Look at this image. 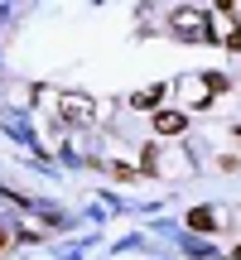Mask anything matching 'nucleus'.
Masks as SVG:
<instances>
[{
  "label": "nucleus",
  "mask_w": 241,
  "mask_h": 260,
  "mask_svg": "<svg viewBox=\"0 0 241 260\" xmlns=\"http://www.w3.org/2000/svg\"><path fill=\"white\" fill-rule=\"evenodd\" d=\"M169 29H174V34L184 39V44H203V39H213V24H207V10H198V5H184V10H174Z\"/></svg>",
  "instance_id": "obj_1"
},
{
  "label": "nucleus",
  "mask_w": 241,
  "mask_h": 260,
  "mask_svg": "<svg viewBox=\"0 0 241 260\" xmlns=\"http://www.w3.org/2000/svg\"><path fill=\"white\" fill-rule=\"evenodd\" d=\"M58 121L63 125H92L97 121V102L87 92H63L58 96Z\"/></svg>",
  "instance_id": "obj_2"
},
{
  "label": "nucleus",
  "mask_w": 241,
  "mask_h": 260,
  "mask_svg": "<svg viewBox=\"0 0 241 260\" xmlns=\"http://www.w3.org/2000/svg\"><path fill=\"white\" fill-rule=\"evenodd\" d=\"M149 125H155V135L174 140V135H184V130H188V116L184 111H155V121H149Z\"/></svg>",
  "instance_id": "obj_3"
},
{
  "label": "nucleus",
  "mask_w": 241,
  "mask_h": 260,
  "mask_svg": "<svg viewBox=\"0 0 241 260\" xmlns=\"http://www.w3.org/2000/svg\"><path fill=\"white\" fill-rule=\"evenodd\" d=\"M188 232H217V212L213 207H188Z\"/></svg>",
  "instance_id": "obj_4"
},
{
  "label": "nucleus",
  "mask_w": 241,
  "mask_h": 260,
  "mask_svg": "<svg viewBox=\"0 0 241 260\" xmlns=\"http://www.w3.org/2000/svg\"><path fill=\"white\" fill-rule=\"evenodd\" d=\"M159 102H164V87H145V92L130 96V106H135V111H155Z\"/></svg>",
  "instance_id": "obj_5"
},
{
  "label": "nucleus",
  "mask_w": 241,
  "mask_h": 260,
  "mask_svg": "<svg viewBox=\"0 0 241 260\" xmlns=\"http://www.w3.org/2000/svg\"><path fill=\"white\" fill-rule=\"evenodd\" d=\"M203 82H207V87H213V92H217V96H222V92H227V87H232V77H222V73H203Z\"/></svg>",
  "instance_id": "obj_6"
},
{
  "label": "nucleus",
  "mask_w": 241,
  "mask_h": 260,
  "mask_svg": "<svg viewBox=\"0 0 241 260\" xmlns=\"http://www.w3.org/2000/svg\"><path fill=\"white\" fill-rule=\"evenodd\" d=\"M106 174H111L116 183H130V178H135V169H130V164H106Z\"/></svg>",
  "instance_id": "obj_7"
},
{
  "label": "nucleus",
  "mask_w": 241,
  "mask_h": 260,
  "mask_svg": "<svg viewBox=\"0 0 241 260\" xmlns=\"http://www.w3.org/2000/svg\"><path fill=\"white\" fill-rule=\"evenodd\" d=\"M217 169H222V174H236L241 159H236V154H222V159H217Z\"/></svg>",
  "instance_id": "obj_8"
},
{
  "label": "nucleus",
  "mask_w": 241,
  "mask_h": 260,
  "mask_svg": "<svg viewBox=\"0 0 241 260\" xmlns=\"http://www.w3.org/2000/svg\"><path fill=\"white\" fill-rule=\"evenodd\" d=\"M222 44H227V48H232V53H241V29H232V34H227V39H222Z\"/></svg>",
  "instance_id": "obj_9"
},
{
  "label": "nucleus",
  "mask_w": 241,
  "mask_h": 260,
  "mask_svg": "<svg viewBox=\"0 0 241 260\" xmlns=\"http://www.w3.org/2000/svg\"><path fill=\"white\" fill-rule=\"evenodd\" d=\"M217 15H232V19H241V5H222Z\"/></svg>",
  "instance_id": "obj_10"
},
{
  "label": "nucleus",
  "mask_w": 241,
  "mask_h": 260,
  "mask_svg": "<svg viewBox=\"0 0 241 260\" xmlns=\"http://www.w3.org/2000/svg\"><path fill=\"white\" fill-rule=\"evenodd\" d=\"M5 251H10V232L0 226V255H5Z\"/></svg>",
  "instance_id": "obj_11"
},
{
  "label": "nucleus",
  "mask_w": 241,
  "mask_h": 260,
  "mask_svg": "<svg viewBox=\"0 0 241 260\" xmlns=\"http://www.w3.org/2000/svg\"><path fill=\"white\" fill-rule=\"evenodd\" d=\"M232 260H241V246H232Z\"/></svg>",
  "instance_id": "obj_12"
},
{
  "label": "nucleus",
  "mask_w": 241,
  "mask_h": 260,
  "mask_svg": "<svg viewBox=\"0 0 241 260\" xmlns=\"http://www.w3.org/2000/svg\"><path fill=\"white\" fill-rule=\"evenodd\" d=\"M232 135H236V140H241V125H232Z\"/></svg>",
  "instance_id": "obj_13"
}]
</instances>
